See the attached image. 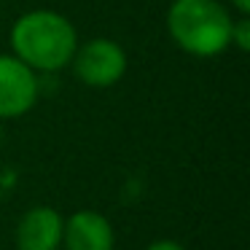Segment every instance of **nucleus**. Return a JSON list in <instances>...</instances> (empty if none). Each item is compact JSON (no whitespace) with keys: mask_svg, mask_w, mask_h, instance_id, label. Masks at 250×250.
<instances>
[{"mask_svg":"<svg viewBox=\"0 0 250 250\" xmlns=\"http://www.w3.org/2000/svg\"><path fill=\"white\" fill-rule=\"evenodd\" d=\"M11 49L30 70L57 73L70 65L78 49V33L67 17L51 8H35L14 22Z\"/></svg>","mask_w":250,"mask_h":250,"instance_id":"obj_1","label":"nucleus"},{"mask_svg":"<svg viewBox=\"0 0 250 250\" xmlns=\"http://www.w3.org/2000/svg\"><path fill=\"white\" fill-rule=\"evenodd\" d=\"M231 14L221 0H172L167 33L191 57H218L231 46Z\"/></svg>","mask_w":250,"mask_h":250,"instance_id":"obj_2","label":"nucleus"},{"mask_svg":"<svg viewBox=\"0 0 250 250\" xmlns=\"http://www.w3.org/2000/svg\"><path fill=\"white\" fill-rule=\"evenodd\" d=\"M73 76L89 89H108L119 83L126 73V51L110 38H92L73 54Z\"/></svg>","mask_w":250,"mask_h":250,"instance_id":"obj_3","label":"nucleus"},{"mask_svg":"<svg viewBox=\"0 0 250 250\" xmlns=\"http://www.w3.org/2000/svg\"><path fill=\"white\" fill-rule=\"evenodd\" d=\"M38 100V73L19 57L0 54V119H19L30 113Z\"/></svg>","mask_w":250,"mask_h":250,"instance_id":"obj_4","label":"nucleus"},{"mask_svg":"<svg viewBox=\"0 0 250 250\" xmlns=\"http://www.w3.org/2000/svg\"><path fill=\"white\" fill-rule=\"evenodd\" d=\"M62 245L67 250H113L116 231L97 210H76L62 223Z\"/></svg>","mask_w":250,"mask_h":250,"instance_id":"obj_5","label":"nucleus"},{"mask_svg":"<svg viewBox=\"0 0 250 250\" xmlns=\"http://www.w3.org/2000/svg\"><path fill=\"white\" fill-rule=\"evenodd\" d=\"M65 218L54 207H30L17 223V250H57L62 245Z\"/></svg>","mask_w":250,"mask_h":250,"instance_id":"obj_6","label":"nucleus"},{"mask_svg":"<svg viewBox=\"0 0 250 250\" xmlns=\"http://www.w3.org/2000/svg\"><path fill=\"white\" fill-rule=\"evenodd\" d=\"M231 43L239 51H250V17H237L231 22Z\"/></svg>","mask_w":250,"mask_h":250,"instance_id":"obj_7","label":"nucleus"},{"mask_svg":"<svg viewBox=\"0 0 250 250\" xmlns=\"http://www.w3.org/2000/svg\"><path fill=\"white\" fill-rule=\"evenodd\" d=\"M146 250H186L180 242H175V239H156V242H151Z\"/></svg>","mask_w":250,"mask_h":250,"instance_id":"obj_8","label":"nucleus"},{"mask_svg":"<svg viewBox=\"0 0 250 250\" xmlns=\"http://www.w3.org/2000/svg\"><path fill=\"white\" fill-rule=\"evenodd\" d=\"M229 3L239 11V17H250V0H229Z\"/></svg>","mask_w":250,"mask_h":250,"instance_id":"obj_9","label":"nucleus"},{"mask_svg":"<svg viewBox=\"0 0 250 250\" xmlns=\"http://www.w3.org/2000/svg\"><path fill=\"white\" fill-rule=\"evenodd\" d=\"M0 143H3V126H0Z\"/></svg>","mask_w":250,"mask_h":250,"instance_id":"obj_10","label":"nucleus"}]
</instances>
